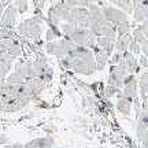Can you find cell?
Masks as SVG:
<instances>
[{"instance_id": "obj_1", "label": "cell", "mask_w": 148, "mask_h": 148, "mask_svg": "<svg viewBox=\"0 0 148 148\" xmlns=\"http://www.w3.org/2000/svg\"><path fill=\"white\" fill-rule=\"evenodd\" d=\"M101 11H103L104 16L114 25L127 21V14L123 12L122 10H119V8H114L111 5H101Z\"/></svg>"}, {"instance_id": "obj_2", "label": "cell", "mask_w": 148, "mask_h": 148, "mask_svg": "<svg viewBox=\"0 0 148 148\" xmlns=\"http://www.w3.org/2000/svg\"><path fill=\"white\" fill-rule=\"evenodd\" d=\"M16 14H18V8L15 7V4H8L4 8L3 15H1V18H0V26L12 29L14 25H15Z\"/></svg>"}, {"instance_id": "obj_3", "label": "cell", "mask_w": 148, "mask_h": 148, "mask_svg": "<svg viewBox=\"0 0 148 148\" xmlns=\"http://www.w3.org/2000/svg\"><path fill=\"white\" fill-rule=\"evenodd\" d=\"M30 101H32L30 97H15V99H12L11 101H8V103L5 104L4 112H7V114L18 112V111H21L22 108H25Z\"/></svg>"}, {"instance_id": "obj_4", "label": "cell", "mask_w": 148, "mask_h": 148, "mask_svg": "<svg viewBox=\"0 0 148 148\" xmlns=\"http://www.w3.org/2000/svg\"><path fill=\"white\" fill-rule=\"evenodd\" d=\"M90 49H92V52H93V55H95L96 70H99V71L104 70V67H106L107 63H108V58H110V56H108V55L106 53V51H104V49H101L97 44H95Z\"/></svg>"}, {"instance_id": "obj_5", "label": "cell", "mask_w": 148, "mask_h": 148, "mask_svg": "<svg viewBox=\"0 0 148 148\" xmlns=\"http://www.w3.org/2000/svg\"><path fill=\"white\" fill-rule=\"evenodd\" d=\"M23 145H25V148H53L55 140L52 136H44V137L33 138Z\"/></svg>"}, {"instance_id": "obj_6", "label": "cell", "mask_w": 148, "mask_h": 148, "mask_svg": "<svg viewBox=\"0 0 148 148\" xmlns=\"http://www.w3.org/2000/svg\"><path fill=\"white\" fill-rule=\"evenodd\" d=\"M122 56L125 59V62H126V67H127V71L129 74H137L140 71V64H138V59H136V56L130 53L129 51L122 53Z\"/></svg>"}, {"instance_id": "obj_7", "label": "cell", "mask_w": 148, "mask_h": 148, "mask_svg": "<svg viewBox=\"0 0 148 148\" xmlns=\"http://www.w3.org/2000/svg\"><path fill=\"white\" fill-rule=\"evenodd\" d=\"M133 41V36L132 33H126L123 36H118L115 40V51L118 52H126L127 48H129V44Z\"/></svg>"}, {"instance_id": "obj_8", "label": "cell", "mask_w": 148, "mask_h": 148, "mask_svg": "<svg viewBox=\"0 0 148 148\" xmlns=\"http://www.w3.org/2000/svg\"><path fill=\"white\" fill-rule=\"evenodd\" d=\"M26 82H27V85L30 86V89H32L34 96H40L41 92L45 89V86H47V84H45L40 77H36V78H33V79H26Z\"/></svg>"}, {"instance_id": "obj_9", "label": "cell", "mask_w": 148, "mask_h": 148, "mask_svg": "<svg viewBox=\"0 0 148 148\" xmlns=\"http://www.w3.org/2000/svg\"><path fill=\"white\" fill-rule=\"evenodd\" d=\"M132 103L133 101L127 100L125 97H121V99H118V101H116V110L119 111L122 115L129 116L130 112H132Z\"/></svg>"}, {"instance_id": "obj_10", "label": "cell", "mask_w": 148, "mask_h": 148, "mask_svg": "<svg viewBox=\"0 0 148 148\" xmlns=\"http://www.w3.org/2000/svg\"><path fill=\"white\" fill-rule=\"evenodd\" d=\"M22 52H23V48H22L21 42H19V38H14L12 44H11L10 47H8V49H7V53L11 55L12 58H19L22 55Z\"/></svg>"}, {"instance_id": "obj_11", "label": "cell", "mask_w": 148, "mask_h": 148, "mask_svg": "<svg viewBox=\"0 0 148 148\" xmlns=\"http://www.w3.org/2000/svg\"><path fill=\"white\" fill-rule=\"evenodd\" d=\"M14 73H15L18 77H21L22 79L26 81V78H27L26 62H25V60H18V62L15 63V71H14Z\"/></svg>"}, {"instance_id": "obj_12", "label": "cell", "mask_w": 148, "mask_h": 148, "mask_svg": "<svg viewBox=\"0 0 148 148\" xmlns=\"http://www.w3.org/2000/svg\"><path fill=\"white\" fill-rule=\"evenodd\" d=\"M115 27H116V37H118V36H123L126 33H130L132 25H130L129 21H125V22H121V23L115 25Z\"/></svg>"}, {"instance_id": "obj_13", "label": "cell", "mask_w": 148, "mask_h": 148, "mask_svg": "<svg viewBox=\"0 0 148 148\" xmlns=\"http://www.w3.org/2000/svg\"><path fill=\"white\" fill-rule=\"evenodd\" d=\"M59 29H60V32H62L63 37H69V36H71V33L77 29V26H74V25L69 23V22H66V23H62Z\"/></svg>"}, {"instance_id": "obj_14", "label": "cell", "mask_w": 148, "mask_h": 148, "mask_svg": "<svg viewBox=\"0 0 148 148\" xmlns=\"http://www.w3.org/2000/svg\"><path fill=\"white\" fill-rule=\"evenodd\" d=\"M118 92H119V89H118V88H115V86H111V85H107L106 88L103 89L101 95H103V97H104L106 100H108L110 97H112L114 95H116Z\"/></svg>"}, {"instance_id": "obj_15", "label": "cell", "mask_w": 148, "mask_h": 148, "mask_svg": "<svg viewBox=\"0 0 148 148\" xmlns=\"http://www.w3.org/2000/svg\"><path fill=\"white\" fill-rule=\"evenodd\" d=\"M5 82L10 85H19L22 82H25V79H22L21 77H18L15 73L14 74H8L7 77H5Z\"/></svg>"}, {"instance_id": "obj_16", "label": "cell", "mask_w": 148, "mask_h": 148, "mask_svg": "<svg viewBox=\"0 0 148 148\" xmlns=\"http://www.w3.org/2000/svg\"><path fill=\"white\" fill-rule=\"evenodd\" d=\"M132 36H133V40L137 42V44H143V42L147 40V38H145V36L143 34V32H141L138 27H136V29L132 32Z\"/></svg>"}, {"instance_id": "obj_17", "label": "cell", "mask_w": 148, "mask_h": 148, "mask_svg": "<svg viewBox=\"0 0 148 148\" xmlns=\"http://www.w3.org/2000/svg\"><path fill=\"white\" fill-rule=\"evenodd\" d=\"M15 7L19 14H25L27 11V0H15Z\"/></svg>"}, {"instance_id": "obj_18", "label": "cell", "mask_w": 148, "mask_h": 148, "mask_svg": "<svg viewBox=\"0 0 148 148\" xmlns=\"http://www.w3.org/2000/svg\"><path fill=\"white\" fill-rule=\"evenodd\" d=\"M121 59H122V52L115 51V52L108 58V63H110V66H116V64L119 63V60H121Z\"/></svg>"}, {"instance_id": "obj_19", "label": "cell", "mask_w": 148, "mask_h": 148, "mask_svg": "<svg viewBox=\"0 0 148 148\" xmlns=\"http://www.w3.org/2000/svg\"><path fill=\"white\" fill-rule=\"evenodd\" d=\"M127 51H129L130 53H133L134 56H136V55H138V53L141 52V49H140V44H137V42L133 40V41L129 44V48H127Z\"/></svg>"}, {"instance_id": "obj_20", "label": "cell", "mask_w": 148, "mask_h": 148, "mask_svg": "<svg viewBox=\"0 0 148 148\" xmlns=\"http://www.w3.org/2000/svg\"><path fill=\"white\" fill-rule=\"evenodd\" d=\"M52 77H53V70H52V67H48L47 71L42 74V75H40V78H41L42 81L45 82V84L51 82V81H52Z\"/></svg>"}, {"instance_id": "obj_21", "label": "cell", "mask_w": 148, "mask_h": 148, "mask_svg": "<svg viewBox=\"0 0 148 148\" xmlns=\"http://www.w3.org/2000/svg\"><path fill=\"white\" fill-rule=\"evenodd\" d=\"M55 45H56V41L47 42V44L44 45V48H45V52H47L48 55H53V52H55Z\"/></svg>"}, {"instance_id": "obj_22", "label": "cell", "mask_w": 148, "mask_h": 148, "mask_svg": "<svg viewBox=\"0 0 148 148\" xmlns=\"http://www.w3.org/2000/svg\"><path fill=\"white\" fill-rule=\"evenodd\" d=\"M137 27L140 29V30H141V32H143V34L145 36V38L148 40V19L143 21L141 23H140V25H138Z\"/></svg>"}, {"instance_id": "obj_23", "label": "cell", "mask_w": 148, "mask_h": 148, "mask_svg": "<svg viewBox=\"0 0 148 148\" xmlns=\"http://www.w3.org/2000/svg\"><path fill=\"white\" fill-rule=\"evenodd\" d=\"M58 37H56V34L48 27L47 29V33H45V40H47V42H49V41H55Z\"/></svg>"}, {"instance_id": "obj_24", "label": "cell", "mask_w": 148, "mask_h": 148, "mask_svg": "<svg viewBox=\"0 0 148 148\" xmlns=\"http://www.w3.org/2000/svg\"><path fill=\"white\" fill-rule=\"evenodd\" d=\"M33 4L37 11H42L44 5H45V0H33Z\"/></svg>"}, {"instance_id": "obj_25", "label": "cell", "mask_w": 148, "mask_h": 148, "mask_svg": "<svg viewBox=\"0 0 148 148\" xmlns=\"http://www.w3.org/2000/svg\"><path fill=\"white\" fill-rule=\"evenodd\" d=\"M138 64H140V67L148 70V58L145 56V55H141V56H140V59H138Z\"/></svg>"}, {"instance_id": "obj_26", "label": "cell", "mask_w": 148, "mask_h": 148, "mask_svg": "<svg viewBox=\"0 0 148 148\" xmlns=\"http://www.w3.org/2000/svg\"><path fill=\"white\" fill-rule=\"evenodd\" d=\"M59 64L63 67V69H70V60L67 56H64V58H60L59 59Z\"/></svg>"}, {"instance_id": "obj_27", "label": "cell", "mask_w": 148, "mask_h": 148, "mask_svg": "<svg viewBox=\"0 0 148 148\" xmlns=\"http://www.w3.org/2000/svg\"><path fill=\"white\" fill-rule=\"evenodd\" d=\"M140 49H141V53L148 58V40H145L143 44H140Z\"/></svg>"}, {"instance_id": "obj_28", "label": "cell", "mask_w": 148, "mask_h": 148, "mask_svg": "<svg viewBox=\"0 0 148 148\" xmlns=\"http://www.w3.org/2000/svg\"><path fill=\"white\" fill-rule=\"evenodd\" d=\"M11 148H25L23 144H19V143H15V144H10Z\"/></svg>"}, {"instance_id": "obj_29", "label": "cell", "mask_w": 148, "mask_h": 148, "mask_svg": "<svg viewBox=\"0 0 148 148\" xmlns=\"http://www.w3.org/2000/svg\"><path fill=\"white\" fill-rule=\"evenodd\" d=\"M4 108H5V104L3 103V101H0V114L4 112Z\"/></svg>"}, {"instance_id": "obj_30", "label": "cell", "mask_w": 148, "mask_h": 148, "mask_svg": "<svg viewBox=\"0 0 148 148\" xmlns=\"http://www.w3.org/2000/svg\"><path fill=\"white\" fill-rule=\"evenodd\" d=\"M3 11H4V7L0 4V18H1V15H3Z\"/></svg>"}, {"instance_id": "obj_31", "label": "cell", "mask_w": 148, "mask_h": 148, "mask_svg": "<svg viewBox=\"0 0 148 148\" xmlns=\"http://www.w3.org/2000/svg\"><path fill=\"white\" fill-rule=\"evenodd\" d=\"M1 148H11V145H7V144H5V145H3Z\"/></svg>"}, {"instance_id": "obj_32", "label": "cell", "mask_w": 148, "mask_h": 148, "mask_svg": "<svg viewBox=\"0 0 148 148\" xmlns=\"http://www.w3.org/2000/svg\"><path fill=\"white\" fill-rule=\"evenodd\" d=\"M59 148H74V147H59Z\"/></svg>"}, {"instance_id": "obj_33", "label": "cell", "mask_w": 148, "mask_h": 148, "mask_svg": "<svg viewBox=\"0 0 148 148\" xmlns=\"http://www.w3.org/2000/svg\"><path fill=\"white\" fill-rule=\"evenodd\" d=\"M99 148H104V147H99Z\"/></svg>"}, {"instance_id": "obj_34", "label": "cell", "mask_w": 148, "mask_h": 148, "mask_svg": "<svg viewBox=\"0 0 148 148\" xmlns=\"http://www.w3.org/2000/svg\"><path fill=\"white\" fill-rule=\"evenodd\" d=\"M85 148H88V147H85Z\"/></svg>"}]
</instances>
